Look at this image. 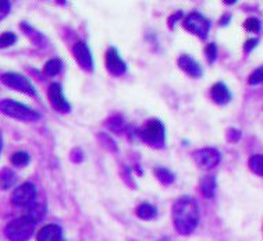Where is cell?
Masks as SVG:
<instances>
[{
    "label": "cell",
    "instance_id": "4",
    "mask_svg": "<svg viewBox=\"0 0 263 241\" xmlns=\"http://www.w3.org/2000/svg\"><path fill=\"white\" fill-rule=\"evenodd\" d=\"M35 225L27 220L25 217L14 219L6 226V237L10 241H27L34 234Z\"/></svg>",
    "mask_w": 263,
    "mask_h": 241
},
{
    "label": "cell",
    "instance_id": "21",
    "mask_svg": "<svg viewBox=\"0 0 263 241\" xmlns=\"http://www.w3.org/2000/svg\"><path fill=\"white\" fill-rule=\"evenodd\" d=\"M62 60H59V59H50V60L45 64V72H46L48 76H56V74H59V72L62 71Z\"/></svg>",
    "mask_w": 263,
    "mask_h": 241
},
{
    "label": "cell",
    "instance_id": "28",
    "mask_svg": "<svg viewBox=\"0 0 263 241\" xmlns=\"http://www.w3.org/2000/svg\"><path fill=\"white\" fill-rule=\"evenodd\" d=\"M99 140L103 142V144L106 145V148H109V151H113V152H117V145H116V142L113 140H111L110 137L107 134H99Z\"/></svg>",
    "mask_w": 263,
    "mask_h": 241
},
{
    "label": "cell",
    "instance_id": "16",
    "mask_svg": "<svg viewBox=\"0 0 263 241\" xmlns=\"http://www.w3.org/2000/svg\"><path fill=\"white\" fill-rule=\"evenodd\" d=\"M201 191L205 198L215 197L216 193V179L213 176H206L201 181Z\"/></svg>",
    "mask_w": 263,
    "mask_h": 241
},
{
    "label": "cell",
    "instance_id": "17",
    "mask_svg": "<svg viewBox=\"0 0 263 241\" xmlns=\"http://www.w3.org/2000/svg\"><path fill=\"white\" fill-rule=\"evenodd\" d=\"M156 213H158L156 208L151 205V203H141L138 209H137V215L142 220H151V219L156 216Z\"/></svg>",
    "mask_w": 263,
    "mask_h": 241
},
{
    "label": "cell",
    "instance_id": "19",
    "mask_svg": "<svg viewBox=\"0 0 263 241\" xmlns=\"http://www.w3.org/2000/svg\"><path fill=\"white\" fill-rule=\"evenodd\" d=\"M155 176H156V179L160 181L164 186H167V184H172L174 181V174L170 172V170L164 169V168H158V169H155Z\"/></svg>",
    "mask_w": 263,
    "mask_h": 241
},
{
    "label": "cell",
    "instance_id": "34",
    "mask_svg": "<svg viewBox=\"0 0 263 241\" xmlns=\"http://www.w3.org/2000/svg\"><path fill=\"white\" fill-rule=\"evenodd\" d=\"M226 5H234L235 2H233V0H224Z\"/></svg>",
    "mask_w": 263,
    "mask_h": 241
},
{
    "label": "cell",
    "instance_id": "3",
    "mask_svg": "<svg viewBox=\"0 0 263 241\" xmlns=\"http://www.w3.org/2000/svg\"><path fill=\"white\" fill-rule=\"evenodd\" d=\"M139 137L149 146L163 148L164 146V125L160 120L152 119L145 123L142 130L139 131Z\"/></svg>",
    "mask_w": 263,
    "mask_h": 241
},
{
    "label": "cell",
    "instance_id": "5",
    "mask_svg": "<svg viewBox=\"0 0 263 241\" xmlns=\"http://www.w3.org/2000/svg\"><path fill=\"white\" fill-rule=\"evenodd\" d=\"M184 28L190 31L191 34L199 36L201 39L208 38L209 29H211V23L209 20L205 18L201 13H190V14L184 18Z\"/></svg>",
    "mask_w": 263,
    "mask_h": 241
},
{
    "label": "cell",
    "instance_id": "7",
    "mask_svg": "<svg viewBox=\"0 0 263 241\" xmlns=\"http://www.w3.org/2000/svg\"><path fill=\"white\" fill-rule=\"evenodd\" d=\"M192 158L195 160V163L201 168V169L211 170L216 168L221 159L220 152L215 148H202V150L195 151L192 154Z\"/></svg>",
    "mask_w": 263,
    "mask_h": 241
},
{
    "label": "cell",
    "instance_id": "30",
    "mask_svg": "<svg viewBox=\"0 0 263 241\" xmlns=\"http://www.w3.org/2000/svg\"><path fill=\"white\" fill-rule=\"evenodd\" d=\"M11 10L10 2H0V20H3Z\"/></svg>",
    "mask_w": 263,
    "mask_h": 241
},
{
    "label": "cell",
    "instance_id": "18",
    "mask_svg": "<svg viewBox=\"0 0 263 241\" xmlns=\"http://www.w3.org/2000/svg\"><path fill=\"white\" fill-rule=\"evenodd\" d=\"M15 181V174L10 169H3L0 172V188L9 190Z\"/></svg>",
    "mask_w": 263,
    "mask_h": 241
},
{
    "label": "cell",
    "instance_id": "26",
    "mask_svg": "<svg viewBox=\"0 0 263 241\" xmlns=\"http://www.w3.org/2000/svg\"><path fill=\"white\" fill-rule=\"evenodd\" d=\"M249 85H258V84H262L263 82V66L258 67L255 70L248 78Z\"/></svg>",
    "mask_w": 263,
    "mask_h": 241
},
{
    "label": "cell",
    "instance_id": "9",
    "mask_svg": "<svg viewBox=\"0 0 263 241\" xmlns=\"http://www.w3.org/2000/svg\"><path fill=\"white\" fill-rule=\"evenodd\" d=\"M49 101L52 103V106L54 110L60 112V113H68L71 110V106L67 102V99L64 98V94H63V88L60 84L54 82L49 88Z\"/></svg>",
    "mask_w": 263,
    "mask_h": 241
},
{
    "label": "cell",
    "instance_id": "2",
    "mask_svg": "<svg viewBox=\"0 0 263 241\" xmlns=\"http://www.w3.org/2000/svg\"><path fill=\"white\" fill-rule=\"evenodd\" d=\"M0 112L6 116L20 121H36L41 119V115L38 112L32 110L23 103L11 101V99L0 101Z\"/></svg>",
    "mask_w": 263,
    "mask_h": 241
},
{
    "label": "cell",
    "instance_id": "24",
    "mask_svg": "<svg viewBox=\"0 0 263 241\" xmlns=\"http://www.w3.org/2000/svg\"><path fill=\"white\" fill-rule=\"evenodd\" d=\"M17 42V36L13 32H5L0 35V49L9 48L11 45H14Z\"/></svg>",
    "mask_w": 263,
    "mask_h": 241
},
{
    "label": "cell",
    "instance_id": "14",
    "mask_svg": "<svg viewBox=\"0 0 263 241\" xmlns=\"http://www.w3.org/2000/svg\"><path fill=\"white\" fill-rule=\"evenodd\" d=\"M45 215H46V205H43L41 202H32L25 208V213L23 217H25L31 223L36 225V223L42 220Z\"/></svg>",
    "mask_w": 263,
    "mask_h": 241
},
{
    "label": "cell",
    "instance_id": "12",
    "mask_svg": "<svg viewBox=\"0 0 263 241\" xmlns=\"http://www.w3.org/2000/svg\"><path fill=\"white\" fill-rule=\"evenodd\" d=\"M178 67L181 68L182 71L185 72L187 76L192 78H199L202 76V67L199 63L196 62L195 59L190 58L187 54H182L177 60Z\"/></svg>",
    "mask_w": 263,
    "mask_h": 241
},
{
    "label": "cell",
    "instance_id": "13",
    "mask_svg": "<svg viewBox=\"0 0 263 241\" xmlns=\"http://www.w3.org/2000/svg\"><path fill=\"white\" fill-rule=\"evenodd\" d=\"M212 101L217 105H227L231 101V92L223 82H216L211 89Z\"/></svg>",
    "mask_w": 263,
    "mask_h": 241
},
{
    "label": "cell",
    "instance_id": "29",
    "mask_svg": "<svg viewBox=\"0 0 263 241\" xmlns=\"http://www.w3.org/2000/svg\"><path fill=\"white\" fill-rule=\"evenodd\" d=\"M241 138V131L237 130V128H230L227 131V140L229 142H237Z\"/></svg>",
    "mask_w": 263,
    "mask_h": 241
},
{
    "label": "cell",
    "instance_id": "32",
    "mask_svg": "<svg viewBox=\"0 0 263 241\" xmlns=\"http://www.w3.org/2000/svg\"><path fill=\"white\" fill-rule=\"evenodd\" d=\"M182 15H184V13L182 11H178V13H176V14H173L170 18H168V27L170 28H174V25H176V23H177L178 20L182 18Z\"/></svg>",
    "mask_w": 263,
    "mask_h": 241
},
{
    "label": "cell",
    "instance_id": "10",
    "mask_svg": "<svg viewBox=\"0 0 263 241\" xmlns=\"http://www.w3.org/2000/svg\"><path fill=\"white\" fill-rule=\"evenodd\" d=\"M106 68L113 76H123L127 71V64L115 48H109L106 52Z\"/></svg>",
    "mask_w": 263,
    "mask_h": 241
},
{
    "label": "cell",
    "instance_id": "33",
    "mask_svg": "<svg viewBox=\"0 0 263 241\" xmlns=\"http://www.w3.org/2000/svg\"><path fill=\"white\" fill-rule=\"evenodd\" d=\"M230 20H231V15H230L229 13L223 15V17H221V18H220V25H221V27H226V25L229 24Z\"/></svg>",
    "mask_w": 263,
    "mask_h": 241
},
{
    "label": "cell",
    "instance_id": "23",
    "mask_svg": "<svg viewBox=\"0 0 263 241\" xmlns=\"http://www.w3.org/2000/svg\"><path fill=\"white\" fill-rule=\"evenodd\" d=\"M29 155L24 151H20V152H15L13 156H11V163L14 166H18V168H24L29 163Z\"/></svg>",
    "mask_w": 263,
    "mask_h": 241
},
{
    "label": "cell",
    "instance_id": "31",
    "mask_svg": "<svg viewBox=\"0 0 263 241\" xmlns=\"http://www.w3.org/2000/svg\"><path fill=\"white\" fill-rule=\"evenodd\" d=\"M256 45H258V39L252 38L248 39L247 42L244 44V52L245 53H251L255 48H256Z\"/></svg>",
    "mask_w": 263,
    "mask_h": 241
},
{
    "label": "cell",
    "instance_id": "15",
    "mask_svg": "<svg viewBox=\"0 0 263 241\" xmlns=\"http://www.w3.org/2000/svg\"><path fill=\"white\" fill-rule=\"evenodd\" d=\"M38 241H63L62 229L58 225H46L39 230Z\"/></svg>",
    "mask_w": 263,
    "mask_h": 241
},
{
    "label": "cell",
    "instance_id": "25",
    "mask_svg": "<svg viewBox=\"0 0 263 241\" xmlns=\"http://www.w3.org/2000/svg\"><path fill=\"white\" fill-rule=\"evenodd\" d=\"M244 28L249 32H254V34H258L260 32V29H262V25H260V21L258 18H255V17H251L244 23Z\"/></svg>",
    "mask_w": 263,
    "mask_h": 241
},
{
    "label": "cell",
    "instance_id": "22",
    "mask_svg": "<svg viewBox=\"0 0 263 241\" xmlns=\"http://www.w3.org/2000/svg\"><path fill=\"white\" fill-rule=\"evenodd\" d=\"M249 168L254 173L263 176V155H254L249 159Z\"/></svg>",
    "mask_w": 263,
    "mask_h": 241
},
{
    "label": "cell",
    "instance_id": "6",
    "mask_svg": "<svg viewBox=\"0 0 263 241\" xmlns=\"http://www.w3.org/2000/svg\"><path fill=\"white\" fill-rule=\"evenodd\" d=\"M2 82L6 87L15 89V91L27 94L29 97H36V89L34 85L31 84L28 78L21 76V74H15V72H6L2 76Z\"/></svg>",
    "mask_w": 263,
    "mask_h": 241
},
{
    "label": "cell",
    "instance_id": "11",
    "mask_svg": "<svg viewBox=\"0 0 263 241\" xmlns=\"http://www.w3.org/2000/svg\"><path fill=\"white\" fill-rule=\"evenodd\" d=\"M72 53L76 56L77 62L86 71L93 70V59H92L91 50L84 42H77L72 48Z\"/></svg>",
    "mask_w": 263,
    "mask_h": 241
},
{
    "label": "cell",
    "instance_id": "20",
    "mask_svg": "<svg viewBox=\"0 0 263 241\" xmlns=\"http://www.w3.org/2000/svg\"><path fill=\"white\" fill-rule=\"evenodd\" d=\"M106 125H107V128H110L115 133H121V131L124 130V119L119 116V115L117 116H111L106 120Z\"/></svg>",
    "mask_w": 263,
    "mask_h": 241
},
{
    "label": "cell",
    "instance_id": "27",
    "mask_svg": "<svg viewBox=\"0 0 263 241\" xmlns=\"http://www.w3.org/2000/svg\"><path fill=\"white\" fill-rule=\"evenodd\" d=\"M205 54H206V59H208V62L209 63H213L217 58V48H216L215 44H209L206 46L205 49Z\"/></svg>",
    "mask_w": 263,
    "mask_h": 241
},
{
    "label": "cell",
    "instance_id": "8",
    "mask_svg": "<svg viewBox=\"0 0 263 241\" xmlns=\"http://www.w3.org/2000/svg\"><path fill=\"white\" fill-rule=\"evenodd\" d=\"M36 197V187L32 183H24L15 188L11 195V202L14 207L27 208L29 203L34 202Z\"/></svg>",
    "mask_w": 263,
    "mask_h": 241
},
{
    "label": "cell",
    "instance_id": "1",
    "mask_svg": "<svg viewBox=\"0 0 263 241\" xmlns=\"http://www.w3.org/2000/svg\"><path fill=\"white\" fill-rule=\"evenodd\" d=\"M173 222L180 234H191L199 222V209L195 199L190 197H182L173 205Z\"/></svg>",
    "mask_w": 263,
    "mask_h": 241
},
{
    "label": "cell",
    "instance_id": "35",
    "mask_svg": "<svg viewBox=\"0 0 263 241\" xmlns=\"http://www.w3.org/2000/svg\"><path fill=\"white\" fill-rule=\"evenodd\" d=\"M160 241H170V240H168V238H162Z\"/></svg>",
    "mask_w": 263,
    "mask_h": 241
},
{
    "label": "cell",
    "instance_id": "36",
    "mask_svg": "<svg viewBox=\"0 0 263 241\" xmlns=\"http://www.w3.org/2000/svg\"><path fill=\"white\" fill-rule=\"evenodd\" d=\"M0 151H2V140H0Z\"/></svg>",
    "mask_w": 263,
    "mask_h": 241
}]
</instances>
